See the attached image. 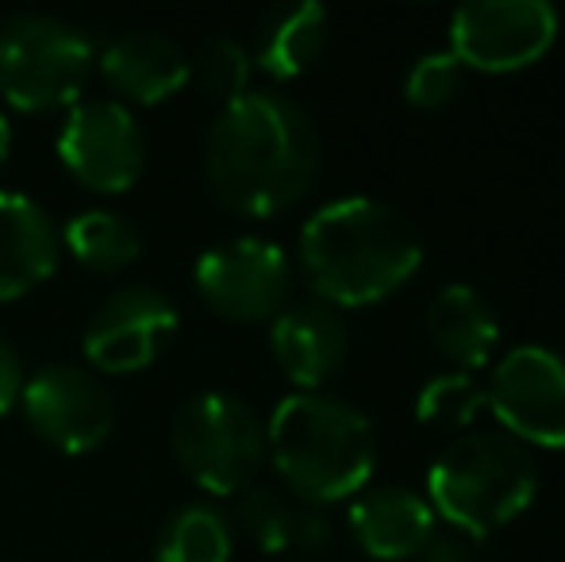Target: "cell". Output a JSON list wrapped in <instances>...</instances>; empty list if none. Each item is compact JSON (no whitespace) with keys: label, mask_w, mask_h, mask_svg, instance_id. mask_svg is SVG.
<instances>
[{"label":"cell","mask_w":565,"mask_h":562,"mask_svg":"<svg viewBox=\"0 0 565 562\" xmlns=\"http://www.w3.org/2000/svg\"><path fill=\"white\" fill-rule=\"evenodd\" d=\"M58 158L93 193H127L147 166V136L124 100H77L58 131Z\"/></svg>","instance_id":"10"},{"label":"cell","mask_w":565,"mask_h":562,"mask_svg":"<svg viewBox=\"0 0 565 562\" xmlns=\"http://www.w3.org/2000/svg\"><path fill=\"white\" fill-rule=\"evenodd\" d=\"M466 66L450 51H427L408 66L404 77V100L412 108H443L458 97Z\"/></svg>","instance_id":"24"},{"label":"cell","mask_w":565,"mask_h":562,"mask_svg":"<svg viewBox=\"0 0 565 562\" xmlns=\"http://www.w3.org/2000/svg\"><path fill=\"white\" fill-rule=\"evenodd\" d=\"M427 336L435 351L458 370L473 374L492 359L500 343V320L492 305L466 282H450L427 305Z\"/></svg>","instance_id":"17"},{"label":"cell","mask_w":565,"mask_h":562,"mask_svg":"<svg viewBox=\"0 0 565 562\" xmlns=\"http://www.w3.org/2000/svg\"><path fill=\"white\" fill-rule=\"evenodd\" d=\"M235 532L216 505H181L154 543V562H231Z\"/></svg>","instance_id":"20"},{"label":"cell","mask_w":565,"mask_h":562,"mask_svg":"<svg viewBox=\"0 0 565 562\" xmlns=\"http://www.w3.org/2000/svg\"><path fill=\"white\" fill-rule=\"evenodd\" d=\"M419 555H424V562H484L481 551H477V540L461 532H435Z\"/></svg>","instance_id":"25"},{"label":"cell","mask_w":565,"mask_h":562,"mask_svg":"<svg viewBox=\"0 0 565 562\" xmlns=\"http://www.w3.org/2000/svg\"><path fill=\"white\" fill-rule=\"evenodd\" d=\"M297 255L316 300L331 308H365L408 285L424 266V240L396 204L339 197L305 220Z\"/></svg>","instance_id":"2"},{"label":"cell","mask_w":565,"mask_h":562,"mask_svg":"<svg viewBox=\"0 0 565 562\" xmlns=\"http://www.w3.org/2000/svg\"><path fill=\"white\" fill-rule=\"evenodd\" d=\"M62 255V227L31 197L0 189V300L43 285Z\"/></svg>","instance_id":"16"},{"label":"cell","mask_w":565,"mask_h":562,"mask_svg":"<svg viewBox=\"0 0 565 562\" xmlns=\"http://www.w3.org/2000/svg\"><path fill=\"white\" fill-rule=\"evenodd\" d=\"M8 150H12V128H8V116L0 113V166L8 162Z\"/></svg>","instance_id":"27"},{"label":"cell","mask_w":565,"mask_h":562,"mask_svg":"<svg viewBox=\"0 0 565 562\" xmlns=\"http://www.w3.org/2000/svg\"><path fill=\"white\" fill-rule=\"evenodd\" d=\"M250 51H246L238 39H209L204 43V51L196 54L193 62V74L196 82H201V89L209 93V97L224 100V105H231V100H238L243 93H250Z\"/></svg>","instance_id":"23"},{"label":"cell","mask_w":565,"mask_h":562,"mask_svg":"<svg viewBox=\"0 0 565 562\" xmlns=\"http://www.w3.org/2000/svg\"><path fill=\"white\" fill-rule=\"evenodd\" d=\"M558 39V12L546 0H469L450 15L447 51L466 70L512 74L539 62Z\"/></svg>","instance_id":"9"},{"label":"cell","mask_w":565,"mask_h":562,"mask_svg":"<svg viewBox=\"0 0 565 562\" xmlns=\"http://www.w3.org/2000/svg\"><path fill=\"white\" fill-rule=\"evenodd\" d=\"M181 328V312L170 293L154 285H124L93 312L85 328V359L105 374L147 370Z\"/></svg>","instance_id":"12"},{"label":"cell","mask_w":565,"mask_h":562,"mask_svg":"<svg viewBox=\"0 0 565 562\" xmlns=\"http://www.w3.org/2000/svg\"><path fill=\"white\" fill-rule=\"evenodd\" d=\"M484 409V385L466 370H443V374L427 378L416 393V416L419 424L454 432V427H469Z\"/></svg>","instance_id":"21"},{"label":"cell","mask_w":565,"mask_h":562,"mask_svg":"<svg viewBox=\"0 0 565 562\" xmlns=\"http://www.w3.org/2000/svg\"><path fill=\"white\" fill-rule=\"evenodd\" d=\"M539 463L531 447L504 432H461L427 470V505L450 532L481 543L531 509Z\"/></svg>","instance_id":"4"},{"label":"cell","mask_w":565,"mask_h":562,"mask_svg":"<svg viewBox=\"0 0 565 562\" xmlns=\"http://www.w3.org/2000/svg\"><path fill=\"white\" fill-rule=\"evenodd\" d=\"M97 70V43L85 28L46 12L0 20V97L20 113L77 105Z\"/></svg>","instance_id":"5"},{"label":"cell","mask_w":565,"mask_h":562,"mask_svg":"<svg viewBox=\"0 0 565 562\" xmlns=\"http://www.w3.org/2000/svg\"><path fill=\"white\" fill-rule=\"evenodd\" d=\"M170 443L181 470L209 494H243L266 463V424L243 397L209 390L173 413Z\"/></svg>","instance_id":"6"},{"label":"cell","mask_w":565,"mask_h":562,"mask_svg":"<svg viewBox=\"0 0 565 562\" xmlns=\"http://www.w3.org/2000/svg\"><path fill=\"white\" fill-rule=\"evenodd\" d=\"M484 409L523 447H565V354L543 343H520L492 367Z\"/></svg>","instance_id":"8"},{"label":"cell","mask_w":565,"mask_h":562,"mask_svg":"<svg viewBox=\"0 0 565 562\" xmlns=\"http://www.w3.org/2000/svg\"><path fill=\"white\" fill-rule=\"evenodd\" d=\"M331 35V15L316 0H289L266 12L254 31L250 62L277 82H292L320 62Z\"/></svg>","instance_id":"18"},{"label":"cell","mask_w":565,"mask_h":562,"mask_svg":"<svg viewBox=\"0 0 565 562\" xmlns=\"http://www.w3.org/2000/svg\"><path fill=\"white\" fill-rule=\"evenodd\" d=\"M320 173V131L305 105L250 89L216 113L204 136V178L224 209L266 220L292 209Z\"/></svg>","instance_id":"1"},{"label":"cell","mask_w":565,"mask_h":562,"mask_svg":"<svg viewBox=\"0 0 565 562\" xmlns=\"http://www.w3.org/2000/svg\"><path fill=\"white\" fill-rule=\"evenodd\" d=\"M62 247L93 274H119L139 258V227L113 209H85L62 227Z\"/></svg>","instance_id":"19"},{"label":"cell","mask_w":565,"mask_h":562,"mask_svg":"<svg viewBox=\"0 0 565 562\" xmlns=\"http://www.w3.org/2000/svg\"><path fill=\"white\" fill-rule=\"evenodd\" d=\"M297 520L300 509L285 501L277 489L250 486L238 494V524L266 555H285L297 548Z\"/></svg>","instance_id":"22"},{"label":"cell","mask_w":565,"mask_h":562,"mask_svg":"<svg viewBox=\"0 0 565 562\" xmlns=\"http://www.w3.org/2000/svg\"><path fill=\"white\" fill-rule=\"evenodd\" d=\"M100 77L108 89L131 105H162L185 89L193 77V62L173 39L158 31H124L97 54Z\"/></svg>","instance_id":"15"},{"label":"cell","mask_w":565,"mask_h":562,"mask_svg":"<svg viewBox=\"0 0 565 562\" xmlns=\"http://www.w3.org/2000/svg\"><path fill=\"white\" fill-rule=\"evenodd\" d=\"M20 409L31 432L62 455H85V450L100 447L116 424L108 385L93 370L70 367V362L39 367L23 382Z\"/></svg>","instance_id":"11"},{"label":"cell","mask_w":565,"mask_h":562,"mask_svg":"<svg viewBox=\"0 0 565 562\" xmlns=\"http://www.w3.org/2000/svg\"><path fill=\"white\" fill-rule=\"evenodd\" d=\"M23 382H28V374H23L20 351L0 336V416H4L12 405H20Z\"/></svg>","instance_id":"26"},{"label":"cell","mask_w":565,"mask_h":562,"mask_svg":"<svg viewBox=\"0 0 565 562\" xmlns=\"http://www.w3.org/2000/svg\"><path fill=\"white\" fill-rule=\"evenodd\" d=\"M424 494L408 486L362 489L350 505V532L358 548L377 562H408L427 548L439 524Z\"/></svg>","instance_id":"14"},{"label":"cell","mask_w":565,"mask_h":562,"mask_svg":"<svg viewBox=\"0 0 565 562\" xmlns=\"http://www.w3.org/2000/svg\"><path fill=\"white\" fill-rule=\"evenodd\" d=\"M266 455L308 505H331L362 494L377 466V432L370 416L342 397L292 393L266 424Z\"/></svg>","instance_id":"3"},{"label":"cell","mask_w":565,"mask_h":562,"mask_svg":"<svg viewBox=\"0 0 565 562\" xmlns=\"http://www.w3.org/2000/svg\"><path fill=\"white\" fill-rule=\"evenodd\" d=\"M193 282L216 316L235 324H262L289 308L292 263L274 240L235 235L196 258Z\"/></svg>","instance_id":"7"},{"label":"cell","mask_w":565,"mask_h":562,"mask_svg":"<svg viewBox=\"0 0 565 562\" xmlns=\"http://www.w3.org/2000/svg\"><path fill=\"white\" fill-rule=\"evenodd\" d=\"M269 347L292 385L316 393L347 362L350 331L339 308L323 300H297L269 320Z\"/></svg>","instance_id":"13"}]
</instances>
